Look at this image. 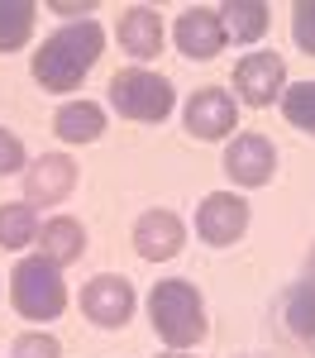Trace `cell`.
<instances>
[{
  "label": "cell",
  "instance_id": "cell-21",
  "mask_svg": "<svg viewBox=\"0 0 315 358\" xmlns=\"http://www.w3.org/2000/svg\"><path fill=\"white\" fill-rule=\"evenodd\" d=\"M5 358H62V344H57L53 334H43V330L38 334H20Z\"/></svg>",
  "mask_w": 315,
  "mask_h": 358
},
{
  "label": "cell",
  "instance_id": "cell-18",
  "mask_svg": "<svg viewBox=\"0 0 315 358\" xmlns=\"http://www.w3.org/2000/svg\"><path fill=\"white\" fill-rule=\"evenodd\" d=\"M282 320L296 339H315V282H296L282 296Z\"/></svg>",
  "mask_w": 315,
  "mask_h": 358
},
{
  "label": "cell",
  "instance_id": "cell-14",
  "mask_svg": "<svg viewBox=\"0 0 315 358\" xmlns=\"http://www.w3.org/2000/svg\"><path fill=\"white\" fill-rule=\"evenodd\" d=\"M38 253L53 263V268H67L86 253V229L72 215H53V220L38 229Z\"/></svg>",
  "mask_w": 315,
  "mask_h": 358
},
{
  "label": "cell",
  "instance_id": "cell-23",
  "mask_svg": "<svg viewBox=\"0 0 315 358\" xmlns=\"http://www.w3.org/2000/svg\"><path fill=\"white\" fill-rule=\"evenodd\" d=\"M10 172H24V143L10 129H0V177H10Z\"/></svg>",
  "mask_w": 315,
  "mask_h": 358
},
{
  "label": "cell",
  "instance_id": "cell-4",
  "mask_svg": "<svg viewBox=\"0 0 315 358\" xmlns=\"http://www.w3.org/2000/svg\"><path fill=\"white\" fill-rule=\"evenodd\" d=\"M172 101H177L172 96V82L158 77V72H148V67H124V72L110 77V106L124 120H143V124L168 120Z\"/></svg>",
  "mask_w": 315,
  "mask_h": 358
},
{
  "label": "cell",
  "instance_id": "cell-3",
  "mask_svg": "<svg viewBox=\"0 0 315 358\" xmlns=\"http://www.w3.org/2000/svg\"><path fill=\"white\" fill-rule=\"evenodd\" d=\"M10 301L24 320H57L62 306H67V282H62V268H53L43 253L34 258H20L15 273H10Z\"/></svg>",
  "mask_w": 315,
  "mask_h": 358
},
{
  "label": "cell",
  "instance_id": "cell-8",
  "mask_svg": "<svg viewBox=\"0 0 315 358\" xmlns=\"http://www.w3.org/2000/svg\"><path fill=\"white\" fill-rule=\"evenodd\" d=\"M172 34H177L182 57H191V62H210V57L225 48V24H220V10H210V5H191V10H182Z\"/></svg>",
  "mask_w": 315,
  "mask_h": 358
},
{
  "label": "cell",
  "instance_id": "cell-22",
  "mask_svg": "<svg viewBox=\"0 0 315 358\" xmlns=\"http://www.w3.org/2000/svg\"><path fill=\"white\" fill-rule=\"evenodd\" d=\"M291 34H296L301 53L315 57V0H296V10H291Z\"/></svg>",
  "mask_w": 315,
  "mask_h": 358
},
{
  "label": "cell",
  "instance_id": "cell-2",
  "mask_svg": "<svg viewBox=\"0 0 315 358\" xmlns=\"http://www.w3.org/2000/svg\"><path fill=\"white\" fill-rule=\"evenodd\" d=\"M148 315H153L158 339L172 344V349H191V344L205 339V301L186 277L158 282L153 296H148Z\"/></svg>",
  "mask_w": 315,
  "mask_h": 358
},
{
  "label": "cell",
  "instance_id": "cell-6",
  "mask_svg": "<svg viewBox=\"0 0 315 358\" xmlns=\"http://www.w3.org/2000/svg\"><path fill=\"white\" fill-rule=\"evenodd\" d=\"M244 229H249V201L234 192H210L205 201H200L196 210V234L205 239V244L225 248L234 244V239H244Z\"/></svg>",
  "mask_w": 315,
  "mask_h": 358
},
{
  "label": "cell",
  "instance_id": "cell-12",
  "mask_svg": "<svg viewBox=\"0 0 315 358\" xmlns=\"http://www.w3.org/2000/svg\"><path fill=\"white\" fill-rule=\"evenodd\" d=\"M186 129L196 138H225L239 129V110H234V101L220 86H200L186 101Z\"/></svg>",
  "mask_w": 315,
  "mask_h": 358
},
{
  "label": "cell",
  "instance_id": "cell-13",
  "mask_svg": "<svg viewBox=\"0 0 315 358\" xmlns=\"http://www.w3.org/2000/svg\"><path fill=\"white\" fill-rule=\"evenodd\" d=\"M119 48L129 57H139V62L158 57V48H163V20H158L153 5H129L119 15Z\"/></svg>",
  "mask_w": 315,
  "mask_h": 358
},
{
  "label": "cell",
  "instance_id": "cell-11",
  "mask_svg": "<svg viewBox=\"0 0 315 358\" xmlns=\"http://www.w3.org/2000/svg\"><path fill=\"white\" fill-rule=\"evenodd\" d=\"M182 244H186V224L177 220L172 210H143L139 220H134V248H139V258H148V263L177 258Z\"/></svg>",
  "mask_w": 315,
  "mask_h": 358
},
{
  "label": "cell",
  "instance_id": "cell-5",
  "mask_svg": "<svg viewBox=\"0 0 315 358\" xmlns=\"http://www.w3.org/2000/svg\"><path fill=\"white\" fill-rule=\"evenodd\" d=\"M234 91H239V101L244 106H272V101H282L286 91V62L277 53H249L239 57V67H234Z\"/></svg>",
  "mask_w": 315,
  "mask_h": 358
},
{
  "label": "cell",
  "instance_id": "cell-9",
  "mask_svg": "<svg viewBox=\"0 0 315 358\" xmlns=\"http://www.w3.org/2000/svg\"><path fill=\"white\" fill-rule=\"evenodd\" d=\"M77 192V163L62 153H43L38 163L24 167V196L29 206H62Z\"/></svg>",
  "mask_w": 315,
  "mask_h": 358
},
{
  "label": "cell",
  "instance_id": "cell-1",
  "mask_svg": "<svg viewBox=\"0 0 315 358\" xmlns=\"http://www.w3.org/2000/svg\"><path fill=\"white\" fill-rule=\"evenodd\" d=\"M105 48V34L96 20H72L57 34L43 38V48L34 53V82L43 91H77L82 77L96 67V57Z\"/></svg>",
  "mask_w": 315,
  "mask_h": 358
},
{
  "label": "cell",
  "instance_id": "cell-24",
  "mask_svg": "<svg viewBox=\"0 0 315 358\" xmlns=\"http://www.w3.org/2000/svg\"><path fill=\"white\" fill-rule=\"evenodd\" d=\"M163 358H186V354H182V349H177V354H163Z\"/></svg>",
  "mask_w": 315,
  "mask_h": 358
},
{
  "label": "cell",
  "instance_id": "cell-20",
  "mask_svg": "<svg viewBox=\"0 0 315 358\" xmlns=\"http://www.w3.org/2000/svg\"><path fill=\"white\" fill-rule=\"evenodd\" d=\"M282 115L296 124V129H306L315 134V82H296L282 91Z\"/></svg>",
  "mask_w": 315,
  "mask_h": 358
},
{
  "label": "cell",
  "instance_id": "cell-25",
  "mask_svg": "<svg viewBox=\"0 0 315 358\" xmlns=\"http://www.w3.org/2000/svg\"><path fill=\"white\" fill-rule=\"evenodd\" d=\"M311 277H315V253H311Z\"/></svg>",
  "mask_w": 315,
  "mask_h": 358
},
{
  "label": "cell",
  "instance_id": "cell-15",
  "mask_svg": "<svg viewBox=\"0 0 315 358\" xmlns=\"http://www.w3.org/2000/svg\"><path fill=\"white\" fill-rule=\"evenodd\" d=\"M53 129H57V138H67V143H96L101 129H105V110H101L96 101H67V106L53 115Z\"/></svg>",
  "mask_w": 315,
  "mask_h": 358
},
{
  "label": "cell",
  "instance_id": "cell-7",
  "mask_svg": "<svg viewBox=\"0 0 315 358\" xmlns=\"http://www.w3.org/2000/svg\"><path fill=\"white\" fill-rule=\"evenodd\" d=\"M82 310H86V320H96L101 330H119L134 315V287L115 273L96 277V282H86V292H82Z\"/></svg>",
  "mask_w": 315,
  "mask_h": 358
},
{
  "label": "cell",
  "instance_id": "cell-10",
  "mask_svg": "<svg viewBox=\"0 0 315 358\" xmlns=\"http://www.w3.org/2000/svg\"><path fill=\"white\" fill-rule=\"evenodd\" d=\"M277 167V148L263 134H234V143L225 148V172L239 187H268Z\"/></svg>",
  "mask_w": 315,
  "mask_h": 358
},
{
  "label": "cell",
  "instance_id": "cell-17",
  "mask_svg": "<svg viewBox=\"0 0 315 358\" xmlns=\"http://www.w3.org/2000/svg\"><path fill=\"white\" fill-rule=\"evenodd\" d=\"M34 15H38L34 0H0V53L24 48L34 34Z\"/></svg>",
  "mask_w": 315,
  "mask_h": 358
},
{
  "label": "cell",
  "instance_id": "cell-19",
  "mask_svg": "<svg viewBox=\"0 0 315 358\" xmlns=\"http://www.w3.org/2000/svg\"><path fill=\"white\" fill-rule=\"evenodd\" d=\"M38 239V215L29 201H10L0 206V248H24Z\"/></svg>",
  "mask_w": 315,
  "mask_h": 358
},
{
  "label": "cell",
  "instance_id": "cell-16",
  "mask_svg": "<svg viewBox=\"0 0 315 358\" xmlns=\"http://www.w3.org/2000/svg\"><path fill=\"white\" fill-rule=\"evenodd\" d=\"M220 24H225V38H234V43H258L268 34V5L263 0H229L220 10Z\"/></svg>",
  "mask_w": 315,
  "mask_h": 358
}]
</instances>
